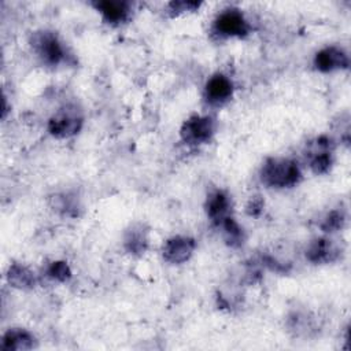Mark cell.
Returning <instances> with one entry per match:
<instances>
[{"label":"cell","mask_w":351,"mask_h":351,"mask_svg":"<svg viewBox=\"0 0 351 351\" xmlns=\"http://www.w3.org/2000/svg\"><path fill=\"white\" fill-rule=\"evenodd\" d=\"M302 178L298 163L288 158H269L261 169V180L270 188H289Z\"/></svg>","instance_id":"1"},{"label":"cell","mask_w":351,"mask_h":351,"mask_svg":"<svg viewBox=\"0 0 351 351\" xmlns=\"http://www.w3.org/2000/svg\"><path fill=\"white\" fill-rule=\"evenodd\" d=\"M32 47L38 58L51 66H56L64 60L66 52L58 36L48 30L36 32L32 36Z\"/></svg>","instance_id":"2"},{"label":"cell","mask_w":351,"mask_h":351,"mask_svg":"<svg viewBox=\"0 0 351 351\" xmlns=\"http://www.w3.org/2000/svg\"><path fill=\"white\" fill-rule=\"evenodd\" d=\"M82 117L75 107L66 106L59 110L48 122L49 133L56 138H66L74 136L82 128Z\"/></svg>","instance_id":"3"},{"label":"cell","mask_w":351,"mask_h":351,"mask_svg":"<svg viewBox=\"0 0 351 351\" xmlns=\"http://www.w3.org/2000/svg\"><path fill=\"white\" fill-rule=\"evenodd\" d=\"M214 30L226 37H244L250 33L251 26L241 11L230 8L225 10L215 18Z\"/></svg>","instance_id":"4"},{"label":"cell","mask_w":351,"mask_h":351,"mask_svg":"<svg viewBox=\"0 0 351 351\" xmlns=\"http://www.w3.org/2000/svg\"><path fill=\"white\" fill-rule=\"evenodd\" d=\"M214 121L211 117L193 115L188 118L181 126V138L189 144H202L211 138L214 134Z\"/></svg>","instance_id":"5"},{"label":"cell","mask_w":351,"mask_h":351,"mask_svg":"<svg viewBox=\"0 0 351 351\" xmlns=\"http://www.w3.org/2000/svg\"><path fill=\"white\" fill-rule=\"evenodd\" d=\"M333 143L326 136H319L314 141L308 144V158H310V169L315 174H325L329 171L333 156H332Z\"/></svg>","instance_id":"6"},{"label":"cell","mask_w":351,"mask_h":351,"mask_svg":"<svg viewBox=\"0 0 351 351\" xmlns=\"http://www.w3.org/2000/svg\"><path fill=\"white\" fill-rule=\"evenodd\" d=\"M196 248V241L186 236H174L165 241L162 247V255L165 261L170 263L186 262Z\"/></svg>","instance_id":"7"},{"label":"cell","mask_w":351,"mask_h":351,"mask_svg":"<svg viewBox=\"0 0 351 351\" xmlns=\"http://www.w3.org/2000/svg\"><path fill=\"white\" fill-rule=\"evenodd\" d=\"M314 64L319 71L324 73L341 70L348 67V56L341 48L332 45L317 52L314 58Z\"/></svg>","instance_id":"8"},{"label":"cell","mask_w":351,"mask_h":351,"mask_svg":"<svg viewBox=\"0 0 351 351\" xmlns=\"http://www.w3.org/2000/svg\"><path fill=\"white\" fill-rule=\"evenodd\" d=\"M340 248L337 244L326 237L315 239L306 250V258L313 263H329L339 258Z\"/></svg>","instance_id":"9"},{"label":"cell","mask_w":351,"mask_h":351,"mask_svg":"<svg viewBox=\"0 0 351 351\" xmlns=\"http://www.w3.org/2000/svg\"><path fill=\"white\" fill-rule=\"evenodd\" d=\"M233 93L232 81L223 74H214L206 84V97L213 104H221Z\"/></svg>","instance_id":"10"},{"label":"cell","mask_w":351,"mask_h":351,"mask_svg":"<svg viewBox=\"0 0 351 351\" xmlns=\"http://www.w3.org/2000/svg\"><path fill=\"white\" fill-rule=\"evenodd\" d=\"M103 18L110 23H122L128 19L130 12V3L123 0H103L93 4Z\"/></svg>","instance_id":"11"},{"label":"cell","mask_w":351,"mask_h":351,"mask_svg":"<svg viewBox=\"0 0 351 351\" xmlns=\"http://www.w3.org/2000/svg\"><path fill=\"white\" fill-rule=\"evenodd\" d=\"M36 346L34 336L21 328L8 329L1 340V348L7 351H21V350H30Z\"/></svg>","instance_id":"12"},{"label":"cell","mask_w":351,"mask_h":351,"mask_svg":"<svg viewBox=\"0 0 351 351\" xmlns=\"http://www.w3.org/2000/svg\"><path fill=\"white\" fill-rule=\"evenodd\" d=\"M123 245L128 252L133 255H141L148 247V230L143 223H133L123 237Z\"/></svg>","instance_id":"13"},{"label":"cell","mask_w":351,"mask_h":351,"mask_svg":"<svg viewBox=\"0 0 351 351\" xmlns=\"http://www.w3.org/2000/svg\"><path fill=\"white\" fill-rule=\"evenodd\" d=\"M229 208H230L229 197L223 191H215L208 195L206 210H207V215L213 222L219 225L228 217Z\"/></svg>","instance_id":"14"},{"label":"cell","mask_w":351,"mask_h":351,"mask_svg":"<svg viewBox=\"0 0 351 351\" xmlns=\"http://www.w3.org/2000/svg\"><path fill=\"white\" fill-rule=\"evenodd\" d=\"M8 282L18 289H32L36 285L34 273L21 263H12L7 271Z\"/></svg>","instance_id":"15"},{"label":"cell","mask_w":351,"mask_h":351,"mask_svg":"<svg viewBox=\"0 0 351 351\" xmlns=\"http://www.w3.org/2000/svg\"><path fill=\"white\" fill-rule=\"evenodd\" d=\"M219 225L222 226L223 239L228 245L240 247L244 243V232L232 217L228 215Z\"/></svg>","instance_id":"16"},{"label":"cell","mask_w":351,"mask_h":351,"mask_svg":"<svg viewBox=\"0 0 351 351\" xmlns=\"http://www.w3.org/2000/svg\"><path fill=\"white\" fill-rule=\"evenodd\" d=\"M344 222H346L344 211L343 210H332L325 215V218L319 223V228L324 232H336L344 226Z\"/></svg>","instance_id":"17"},{"label":"cell","mask_w":351,"mask_h":351,"mask_svg":"<svg viewBox=\"0 0 351 351\" xmlns=\"http://www.w3.org/2000/svg\"><path fill=\"white\" fill-rule=\"evenodd\" d=\"M47 273L51 278L60 281V282H64L71 277V270H70L67 262H64V261H53L48 266Z\"/></svg>","instance_id":"18"},{"label":"cell","mask_w":351,"mask_h":351,"mask_svg":"<svg viewBox=\"0 0 351 351\" xmlns=\"http://www.w3.org/2000/svg\"><path fill=\"white\" fill-rule=\"evenodd\" d=\"M200 7L197 1H171L169 3V8L173 14H180L184 11H195Z\"/></svg>","instance_id":"19"},{"label":"cell","mask_w":351,"mask_h":351,"mask_svg":"<svg viewBox=\"0 0 351 351\" xmlns=\"http://www.w3.org/2000/svg\"><path fill=\"white\" fill-rule=\"evenodd\" d=\"M263 208V200L261 199V196H252L247 204V213L250 215H254V217H258L261 214Z\"/></svg>","instance_id":"20"}]
</instances>
